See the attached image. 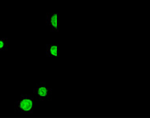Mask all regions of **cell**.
Here are the masks:
<instances>
[{
  "mask_svg": "<svg viewBox=\"0 0 150 118\" xmlns=\"http://www.w3.org/2000/svg\"><path fill=\"white\" fill-rule=\"evenodd\" d=\"M33 95H21L15 103L14 113L24 115H32L34 113Z\"/></svg>",
  "mask_w": 150,
  "mask_h": 118,
  "instance_id": "obj_1",
  "label": "cell"
},
{
  "mask_svg": "<svg viewBox=\"0 0 150 118\" xmlns=\"http://www.w3.org/2000/svg\"><path fill=\"white\" fill-rule=\"evenodd\" d=\"M33 95L36 99L40 101H47L51 99L52 95V89L47 87L45 82H40L33 88Z\"/></svg>",
  "mask_w": 150,
  "mask_h": 118,
  "instance_id": "obj_2",
  "label": "cell"
},
{
  "mask_svg": "<svg viewBox=\"0 0 150 118\" xmlns=\"http://www.w3.org/2000/svg\"><path fill=\"white\" fill-rule=\"evenodd\" d=\"M45 54L48 58H59L60 56V50L59 44H48L46 45Z\"/></svg>",
  "mask_w": 150,
  "mask_h": 118,
  "instance_id": "obj_4",
  "label": "cell"
},
{
  "mask_svg": "<svg viewBox=\"0 0 150 118\" xmlns=\"http://www.w3.org/2000/svg\"><path fill=\"white\" fill-rule=\"evenodd\" d=\"M8 50V38L0 37V51H6Z\"/></svg>",
  "mask_w": 150,
  "mask_h": 118,
  "instance_id": "obj_5",
  "label": "cell"
},
{
  "mask_svg": "<svg viewBox=\"0 0 150 118\" xmlns=\"http://www.w3.org/2000/svg\"><path fill=\"white\" fill-rule=\"evenodd\" d=\"M46 25L52 32H59L60 25L59 13H47L46 14Z\"/></svg>",
  "mask_w": 150,
  "mask_h": 118,
  "instance_id": "obj_3",
  "label": "cell"
}]
</instances>
